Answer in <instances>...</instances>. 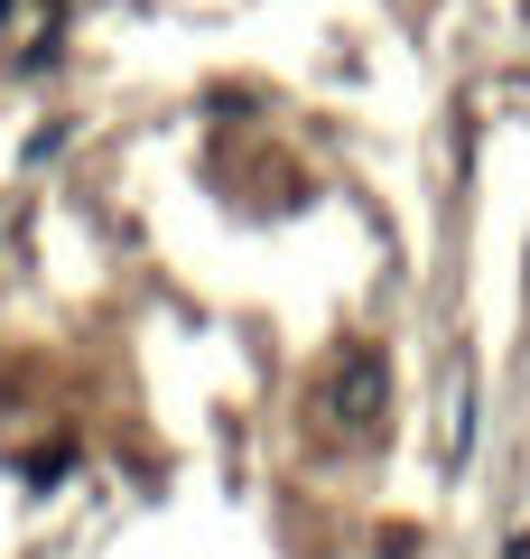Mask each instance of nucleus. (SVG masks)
<instances>
[{
    "label": "nucleus",
    "instance_id": "nucleus-1",
    "mask_svg": "<svg viewBox=\"0 0 530 559\" xmlns=\"http://www.w3.org/2000/svg\"><path fill=\"white\" fill-rule=\"evenodd\" d=\"M326 419L345 429V439H363V429H382V411H392V364H382V345H335L326 364Z\"/></svg>",
    "mask_w": 530,
    "mask_h": 559
}]
</instances>
